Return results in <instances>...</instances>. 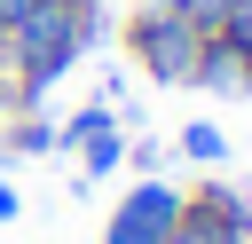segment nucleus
Instances as JSON below:
<instances>
[{
	"mask_svg": "<svg viewBox=\"0 0 252 244\" xmlns=\"http://www.w3.org/2000/svg\"><path fill=\"white\" fill-rule=\"evenodd\" d=\"M94 39V8H71V0H39L32 16H16L0 31V63L16 79V102H39Z\"/></svg>",
	"mask_w": 252,
	"mask_h": 244,
	"instance_id": "f257e3e1",
	"label": "nucleus"
},
{
	"mask_svg": "<svg viewBox=\"0 0 252 244\" xmlns=\"http://www.w3.org/2000/svg\"><path fill=\"white\" fill-rule=\"evenodd\" d=\"M126 47H134V63H142L158 87H189V79H197V47H205V31H197L189 16H173V8H134Z\"/></svg>",
	"mask_w": 252,
	"mask_h": 244,
	"instance_id": "f03ea898",
	"label": "nucleus"
},
{
	"mask_svg": "<svg viewBox=\"0 0 252 244\" xmlns=\"http://www.w3.org/2000/svg\"><path fill=\"white\" fill-rule=\"evenodd\" d=\"M173 220H181V189L142 181V189H126V205L110 213L102 244H173Z\"/></svg>",
	"mask_w": 252,
	"mask_h": 244,
	"instance_id": "7ed1b4c3",
	"label": "nucleus"
},
{
	"mask_svg": "<svg viewBox=\"0 0 252 244\" xmlns=\"http://www.w3.org/2000/svg\"><path fill=\"white\" fill-rule=\"evenodd\" d=\"M236 205H244V189H197V197H181V220H173V244H244V220H236Z\"/></svg>",
	"mask_w": 252,
	"mask_h": 244,
	"instance_id": "20e7f679",
	"label": "nucleus"
},
{
	"mask_svg": "<svg viewBox=\"0 0 252 244\" xmlns=\"http://www.w3.org/2000/svg\"><path fill=\"white\" fill-rule=\"evenodd\" d=\"M189 87H213V94H252V55L244 47H228L220 31H205V47H197V79Z\"/></svg>",
	"mask_w": 252,
	"mask_h": 244,
	"instance_id": "39448f33",
	"label": "nucleus"
},
{
	"mask_svg": "<svg viewBox=\"0 0 252 244\" xmlns=\"http://www.w3.org/2000/svg\"><path fill=\"white\" fill-rule=\"evenodd\" d=\"M0 150H8V157H47V150H55V126H47V118H16Z\"/></svg>",
	"mask_w": 252,
	"mask_h": 244,
	"instance_id": "423d86ee",
	"label": "nucleus"
},
{
	"mask_svg": "<svg viewBox=\"0 0 252 244\" xmlns=\"http://www.w3.org/2000/svg\"><path fill=\"white\" fill-rule=\"evenodd\" d=\"M181 157H197V165H220V157H228L220 126H213V118H189V126H181Z\"/></svg>",
	"mask_w": 252,
	"mask_h": 244,
	"instance_id": "0eeeda50",
	"label": "nucleus"
},
{
	"mask_svg": "<svg viewBox=\"0 0 252 244\" xmlns=\"http://www.w3.org/2000/svg\"><path fill=\"white\" fill-rule=\"evenodd\" d=\"M118 157H126V134H118V126H102L94 142H79V165H87V173H110Z\"/></svg>",
	"mask_w": 252,
	"mask_h": 244,
	"instance_id": "6e6552de",
	"label": "nucleus"
},
{
	"mask_svg": "<svg viewBox=\"0 0 252 244\" xmlns=\"http://www.w3.org/2000/svg\"><path fill=\"white\" fill-rule=\"evenodd\" d=\"M220 39L252 55V0H228V16H220Z\"/></svg>",
	"mask_w": 252,
	"mask_h": 244,
	"instance_id": "1a4fd4ad",
	"label": "nucleus"
},
{
	"mask_svg": "<svg viewBox=\"0 0 252 244\" xmlns=\"http://www.w3.org/2000/svg\"><path fill=\"white\" fill-rule=\"evenodd\" d=\"M173 16H189L197 31H220V16H228V0H173Z\"/></svg>",
	"mask_w": 252,
	"mask_h": 244,
	"instance_id": "9d476101",
	"label": "nucleus"
},
{
	"mask_svg": "<svg viewBox=\"0 0 252 244\" xmlns=\"http://www.w3.org/2000/svg\"><path fill=\"white\" fill-rule=\"evenodd\" d=\"M0 220H16V189L8 181H0Z\"/></svg>",
	"mask_w": 252,
	"mask_h": 244,
	"instance_id": "9b49d317",
	"label": "nucleus"
},
{
	"mask_svg": "<svg viewBox=\"0 0 252 244\" xmlns=\"http://www.w3.org/2000/svg\"><path fill=\"white\" fill-rule=\"evenodd\" d=\"M236 220H244V244H252V189H244V205H236Z\"/></svg>",
	"mask_w": 252,
	"mask_h": 244,
	"instance_id": "f8f14e48",
	"label": "nucleus"
},
{
	"mask_svg": "<svg viewBox=\"0 0 252 244\" xmlns=\"http://www.w3.org/2000/svg\"><path fill=\"white\" fill-rule=\"evenodd\" d=\"M71 8H102V0H71Z\"/></svg>",
	"mask_w": 252,
	"mask_h": 244,
	"instance_id": "ddd939ff",
	"label": "nucleus"
}]
</instances>
